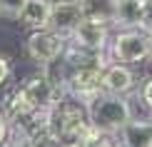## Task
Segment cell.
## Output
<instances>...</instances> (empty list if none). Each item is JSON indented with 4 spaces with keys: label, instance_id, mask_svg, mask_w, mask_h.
Instances as JSON below:
<instances>
[{
    "label": "cell",
    "instance_id": "cell-2",
    "mask_svg": "<svg viewBox=\"0 0 152 147\" xmlns=\"http://www.w3.org/2000/svg\"><path fill=\"white\" fill-rule=\"evenodd\" d=\"M87 115H90L92 130L105 132V135H115V137L135 120L130 102L122 95H110V92H102L92 102H87Z\"/></svg>",
    "mask_w": 152,
    "mask_h": 147
},
{
    "label": "cell",
    "instance_id": "cell-21",
    "mask_svg": "<svg viewBox=\"0 0 152 147\" xmlns=\"http://www.w3.org/2000/svg\"><path fill=\"white\" fill-rule=\"evenodd\" d=\"M117 147H127V145H122V142H120V140H117Z\"/></svg>",
    "mask_w": 152,
    "mask_h": 147
},
{
    "label": "cell",
    "instance_id": "cell-20",
    "mask_svg": "<svg viewBox=\"0 0 152 147\" xmlns=\"http://www.w3.org/2000/svg\"><path fill=\"white\" fill-rule=\"evenodd\" d=\"M140 92H142V102L147 105V110L152 112V80H147V82H145Z\"/></svg>",
    "mask_w": 152,
    "mask_h": 147
},
{
    "label": "cell",
    "instance_id": "cell-11",
    "mask_svg": "<svg viewBox=\"0 0 152 147\" xmlns=\"http://www.w3.org/2000/svg\"><path fill=\"white\" fill-rule=\"evenodd\" d=\"M50 10H53V3L50 0H28L23 12H20V18H18V23L25 25L30 33L45 30L50 25Z\"/></svg>",
    "mask_w": 152,
    "mask_h": 147
},
{
    "label": "cell",
    "instance_id": "cell-22",
    "mask_svg": "<svg viewBox=\"0 0 152 147\" xmlns=\"http://www.w3.org/2000/svg\"><path fill=\"white\" fill-rule=\"evenodd\" d=\"M150 60H152V50H150Z\"/></svg>",
    "mask_w": 152,
    "mask_h": 147
},
{
    "label": "cell",
    "instance_id": "cell-18",
    "mask_svg": "<svg viewBox=\"0 0 152 147\" xmlns=\"http://www.w3.org/2000/svg\"><path fill=\"white\" fill-rule=\"evenodd\" d=\"M10 72H12V67H10V60L5 55H0V87L5 85V82L10 80Z\"/></svg>",
    "mask_w": 152,
    "mask_h": 147
},
{
    "label": "cell",
    "instance_id": "cell-9",
    "mask_svg": "<svg viewBox=\"0 0 152 147\" xmlns=\"http://www.w3.org/2000/svg\"><path fill=\"white\" fill-rule=\"evenodd\" d=\"M135 87V72L130 70V65L122 62H110L102 70V90L110 95H127Z\"/></svg>",
    "mask_w": 152,
    "mask_h": 147
},
{
    "label": "cell",
    "instance_id": "cell-19",
    "mask_svg": "<svg viewBox=\"0 0 152 147\" xmlns=\"http://www.w3.org/2000/svg\"><path fill=\"white\" fill-rule=\"evenodd\" d=\"M8 132H10V120H8V115H5V110H0V147H3Z\"/></svg>",
    "mask_w": 152,
    "mask_h": 147
},
{
    "label": "cell",
    "instance_id": "cell-13",
    "mask_svg": "<svg viewBox=\"0 0 152 147\" xmlns=\"http://www.w3.org/2000/svg\"><path fill=\"white\" fill-rule=\"evenodd\" d=\"M82 12L87 20H97L105 25H112L115 18V0H80Z\"/></svg>",
    "mask_w": 152,
    "mask_h": 147
},
{
    "label": "cell",
    "instance_id": "cell-14",
    "mask_svg": "<svg viewBox=\"0 0 152 147\" xmlns=\"http://www.w3.org/2000/svg\"><path fill=\"white\" fill-rule=\"evenodd\" d=\"M70 147H117V137L115 135H105V132L97 130H87L80 140H75Z\"/></svg>",
    "mask_w": 152,
    "mask_h": 147
},
{
    "label": "cell",
    "instance_id": "cell-3",
    "mask_svg": "<svg viewBox=\"0 0 152 147\" xmlns=\"http://www.w3.org/2000/svg\"><path fill=\"white\" fill-rule=\"evenodd\" d=\"M152 35L145 30H117V35L110 40V55L115 62L122 65H137L142 60H150Z\"/></svg>",
    "mask_w": 152,
    "mask_h": 147
},
{
    "label": "cell",
    "instance_id": "cell-12",
    "mask_svg": "<svg viewBox=\"0 0 152 147\" xmlns=\"http://www.w3.org/2000/svg\"><path fill=\"white\" fill-rule=\"evenodd\" d=\"M117 140L127 147H152V117L150 120H132L117 135Z\"/></svg>",
    "mask_w": 152,
    "mask_h": 147
},
{
    "label": "cell",
    "instance_id": "cell-8",
    "mask_svg": "<svg viewBox=\"0 0 152 147\" xmlns=\"http://www.w3.org/2000/svg\"><path fill=\"white\" fill-rule=\"evenodd\" d=\"M82 20H85V12H82L80 0H55L53 10H50V25L48 28L53 33L62 35V37H70Z\"/></svg>",
    "mask_w": 152,
    "mask_h": 147
},
{
    "label": "cell",
    "instance_id": "cell-6",
    "mask_svg": "<svg viewBox=\"0 0 152 147\" xmlns=\"http://www.w3.org/2000/svg\"><path fill=\"white\" fill-rule=\"evenodd\" d=\"M102 70L100 65H80L70 72V80H67L65 95L80 100V102H92L97 95H102Z\"/></svg>",
    "mask_w": 152,
    "mask_h": 147
},
{
    "label": "cell",
    "instance_id": "cell-7",
    "mask_svg": "<svg viewBox=\"0 0 152 147\" xmlns=\"http://www.w3.org/2000/svg\"><path fill=\"white\" fill-rule=\"evenodd\" d=\"M110 25L105 23H97V20H82L77 28H75V33L67 37V42H70L72 48H80L85 50V53H92V55H102L110 50Z\"/></svg>",
    "mask_w": 152,
    "mask_h": 147
},
{
    "label": "cell",
    "instance_id": "cell-1",
    "mask_svg": "<svg viewBox=\"0 0 152 147\" xmlns=\"http://www.w3.org/2000/svg\"><path fill=\"white\" fill-rule=\"evenodd\" d=\"M35 130H45L48 135L62 140V142L72 145L90 130V115H87V105L80 100L62 95L50 110L42 115Z\"/></svg>",
    "mask_w": 152,
    "mask_h": 147
},
{
    "label": "cell",
    "instance_id": "cell-17",
    "mask_svg": "<svg viewBox=\"0 0 152 147\" xmlns=\"http://www.w3.org/2000/svg\"><path fill=\"white\" fill-rule=\"evenodd\" d=\"M147 35H152V0H145V15H142V28Z\"/></svg>",
    "mask_w": 152,
    "mask_h": 147
},
{
    "label": "cell",
    "instance_id": "cell-16",
    "mask_svg": "<svg viewBox=\"0 0 152 147\" xmlns=\"http://www.w3.org/2000/svg\"><path fill=\"white\" fill-rule=\"evenodd\" d=\"M33 147H70V145L62 142V140H58V137H53V135H48L45 130H35Z\"/></svg>",
    "mask_w": 152,
    "mask_h": 147
},
{
    "label": "cell",
    "instance_id": "cell-5",
    "mask_svg": "<svg viewBox=\"0 0 152 147\" xmlns=\"http://www.w3.org/2000/svg\"><path fill=\"white\" fill-rule=\"evenodd\" d=\"M20 90L25 95V100L30 102V107H33V112L37 115V122L42 120V115H45L50 107L55 105L60 97H62V92H60V87L55 85L53 80L48 78L45 72L40 70V75H33L28 82H23L20 85ZM35 122V127H37Z\"/></svg>",
    "mask_w": 152,
    "mask_h": 147
},
{
    "label": "cell",
    "instance_id": "cell-10",
    "mask_svg": "<svg viewBox=\"0 0 152 147\" xmlns=\"http://www.w3.org/2000/svg\"><path fill=\"white\" fill-rule=\"evenodd\" d=\"M145 15V0H115V18L112 25L120 30H140Z\"/></svg>",
    "mask_w": 152,
    "mask_h": 147
},
{
    "label": "cell",
    "instance_id": "cell-4",
    "mask_svg": "<svg viewBox=\"0 0 152 147\" xmlns=\"http://www.w3.org/2000/svg\"><path fill=\"white\" fill-rule=\"evenodd\" d=\"M25 50H28V57L35 62V65H40V70H42V67H48L50 62L60 60V57L65 55L67 37L53 33L50 28L35 30V33H30L28 40H25Z\"/></svg>",
    "mask_w": 152,
    "mask_h": 147
},
{
    "label": "cell",
    "instance_id": "cell-15",
    "mask_svg": "<svg viewBox=\"0 0 152 147\" xmlns=\"http://www.w3.org/2000/svg\"><path fill=\"white\" fill-rule=\"evenodd\" d=\"M25 3H28V0H0V18L18 20L23 8H25Z\"/></svg>",
    "mask_w": 152,
    "mask_h": 147
}]
</instances>
